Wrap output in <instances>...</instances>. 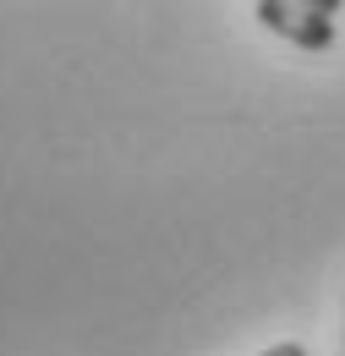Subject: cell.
<instances>
[{
  "instance_id": "obj_1",
  "label": "cell",
  "mask_w": 345,
  "mask_h": 356,
  "mask_svg": "<svg viewBox=\"0 0 345 356\" xmlns=\"http://www.w3.org/2000/svg\"><path fill=\"white\" fill-rule=\"evenodd\" d=\"M252 17H258L268 33H280V39H291V44H302V49L318 55V49L335 44L340 0H258Z\"/></svg>"
},
{
  "instance_id": "obj_2",
  "label": "cell",
  "mask_w": 345,
  "mask_h": 356,
  "mask_svg": "<svg viewBox=\"0 0 345 356\" xmlns=\"http://www.w3.org/2000/svg\"><path fill=\"white\" fill-rule=\"evenodd\" d=\"M263 356H307V351L296 346V340H285V346H274V351H263Z\"/></svg>"
}]
</instances>
